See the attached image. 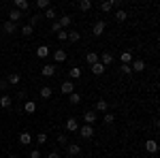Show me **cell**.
Wrapping results in <instances>:
<instances>
[{
	"instance_id": "6da1fadb",
	"label": "cell",
	"mask_w": 160,
	"mask_h": 158,
	"mask_svg": "<svg viewBox=\"0 0 160 158\" xmlns=\"http://www.w3.org/2000/svg\"><path fill=\"white\" fill-rule=\"evenodd\" d=\"M17 139H19V143H22V145H30V143L34 141V135L30 133V130H24V133H19Z\"/></svg>"
},
{
	"instance_id": "7a4b0ae2",
	"label": "cell",
	"mask_w": 160,
	"mask_h": 158,
	"mask_svg": "<svg viewBox=\"0 0 160 158\" xmlns=\"http://www.w3.org/2000/svg\"><path fill=\"white\" fill-rule=\"evenodd\" d=\"M60 90H62V94H73L75 92V84L71 81V79H66V81H62Z\"/></svg>"
},
{
	"instance_id": "3957f363",
	"label": "cell",
	"mask_w": 160,
	"mask_h": 158,
	"mask_svg": "<svg viewBox=\"0 0 160 158\" xmlns=\"http://www.w3.org/2000/svg\"><path fill=\"white\" fill-rule=\"evenodd\" d=\"M66 130H68V133H77V130H79V120H77V118H68V120H66Z\"/></svg>"
},
{
	"instance_id": "277c9868",
	"label": "cell",
	"mask_w": 160,
	"mask_h": 158,
	"mask_svg": "<svg viewBox=\"0 0 160 158\" xmlns=\"http://www.w3.org/2000/svg\"><path fill=\"white\" fill-rule=\"evenodd\" d=\"M98 58H100L98 62L102 64V66H105V69H107V66H109L111 62H113V54H109V51H102V54H100Z\"/></svg>"
},
{
	"instance_id": "5b68a950",
	"label": "cell",
	"mask_w": 160,
	"mask_h": 158,
	"mask_svg": "<svg viewBox=\"0 0 160 158\" xmlns=\"http://www.w3.org/2000/svg\"><path fill=\"white\" fill-rule=\"evenodd\" d=\"M66 154H68V156H79V154H81V145H79V143H68Z\"/></svg>"
},
{
	"instance_id": "8992f818",
	"label": "cell",
	"mask_w": 160,
	"mask_h": 158,
	"mask_svg": "<svg viewBox=\"0 0 160 158\" xmlns=\"http://www.w3.org/2000/svg\"><path fill=\"white\" fill-rule=\"evenodd\" d=\"M105 22L102 19H98L96 24H94V28H92V32H94V37H102V32H105Z\"/></svg>"
},
{
	"instance_id": "52a82bcc",
	"label": "cell",
	"mask_w": 160,
	"mask_h": 158,
	"mask_svg": "<svg viewBox=\"0 0 160 158\" xmlns=\"http://www.w3.org/2000/svg\"><path fill=\"white\" fill-rule=\"evenodd\" d=\"M79 135H81L83 139H92V137H94V128L86 124V126H81V128H79Z\"/></svg>"
},
{
	"instance_id": "ba28073f",
	"label": "cell",
	"mask_w": 160,
	"mask_h": 158,
	"mask_svg": "<svg viewBox=\"0 0 160 158\" xmlns=\"http://www.w3.org/2000/svg\"><path fill=\"white\" fill-rule=\"evenodd\" d=\"M130 69H132V73H141V71H145V62L143 60H132L130 62Z\"/></svg>"
},
{
	"instance_id": "9c48e42d",
	"label": "cell",
	"mask_w": 160,
	"mask_h": 158,
	"mask_svg": "<svg viewBox=\"0 0 160 158\" xmlns=\"http://www.w3.org/2000/svg\"><path fill=\"white\" fill-rule=\"evenodd\" d=\"M41 75H43V77H53V75H56V66H53V64H45V66L41 69Z\"/></svg>"
},
{
	"instance_id": "30bf717a",
	"label": "cell",
	"mask_w": 160,
	"mask_h": 158,
	"mask_svg": "<svg viewBox=\"0 0 160 158\" xmlns=\"http://www.w3.org/2000/svg\"><path fill=\"white\" fill-rule=\"evenodd\" d=\"M83 122H86L88 126H92V124H94V122H96V111H86V113H83Z\"/></svg>"
},
{
	"instance_id": "8fae6325",
	"label": "cell",
	"mask_w": 160,
	"mask_h": 158,
	"mask_svg": "<svg viewBox=\"0 0 160 158\" xmlns=\"http://www.w3.org/2000/svg\"><path fill=\"white\" fill-rule=\"evenodd\" d=\"M120 4V0H107V2H102L100 4V11H105V13H109L113 7H118Z\"/></svg>"
},
{
	"instance_id": "7c38bea8",
	"label": "cell",
	"mask_w": 160,
	"mask_h": 158,
	"mask_svg": "<svg viewBox=\"0 0 160 158\" xmlns=\"http://www.w3.org/2000/svg\"><path fill=\"white\" fill-rule=\"evenodd\" d=\"M58 24H60V28H62V30H66L68 26L73 24V17H71V15H62L60 19H58Z\"/></svg>"
},
{
	"instance_id": "4fadbf2b",
	"label": "cell",
	"mask_w": 160,
	"mask_h": 158,
	"mask_svg": "<svg viewBox=\"0 0 160 158\" xmlns=\"http://www.w3.org/2000/svg\"><path fill=\"white\" fill-rule=\"evenodd\" d=\"M90 71L96 75V77H100V75H105V71H107V69H105L100 62H96V64H92V66H90Z\"/></svg>"
},
{
	"instance_id": "5bb4252c",
	"label": "cell",
	"mask_w": 160,
	"mask_h": 158,
	"mask_svg": "<svg viewBox=\"0 0 160 158\" xmlns=\"http://www.w3.org/2000/svg\"><path fill=\"white\" fill-rule=\"evenodd\" d=\"M38 94H41V98H45V100H49V98H51V94H53V90H51V85H43Z\"/></svg>"
},
{
	"instance_id": "9a60e30c",
	"label": "cell",
	"mask_w": 160,
	"mask_h": 158,
	"mask_svg": "<svg viewBox=\"0 0 160 158\" xmlns=\"http://www.w3.org/2000/svg\"><path fill=\"white\" fill-rule=\"evenodd\" d=\"M145 150H148L149 154H156V152H158V143H156L154 139H148V141H145Z\"/></svg>"
},
{
	"instance_id": "2e32d148",
	"label": "cell",
	"mask_w": 160,
	"mask_h": 158,
	"mask_svg": "<svg viewBox=\"0 0 160 158\" xmlns=\"http://www.w3.org/2000/svg\"><path fill=\"white\" fill-rule=\"evenodd\" d=\"M15 7H17V11H30V2L28 0H15Z\"/></svg>"
},
{
	"instance_id": "e0dca14e",
	"label": "cell",
	"mask_w": 160,
	"mask_h": 158,
	"mask_svg": "<svg viewBox=\"0 0 160 158\" xmlns=\"http://www.w3.org/2000/svg\"><path fill=\"white\" fill-rule=\"evenodd\" d=\"M11 105H13V100H11L9 94H2V96H0V107H2V109H9Z\"/></svg>"
},
{
	"instance_id": "ac0fdd59",
	"label": "cell",
	"mask_w": 160,
	"mask_h": 158,
	"mask_svg": "<svg viewBox=\"0 0 160 158\" xmlns=\"http://www.w3.org/2000/svg\"><path fill=\"white\" fill-rule=\"evenodd\" d=\"M49 54H51V49L47 47V45H41V47L37 49V58H47Z\"/></svg>"
},
{
	"instance_id": "d6986e66",
	"label": "cell",
	"mask_w": 160,
	"mask_h": 158,
	"mask_svg": "<svg viewBox=\"0 0 160 158\" xmlns=\"http://www.w3.org/2000/svg\"><path fill=\"white\" fill-rule=\"evenodd\" d=\"M19 81H22V77H19V73H11L9 77H7V84H9V85H17Z\"/></svg>"
},
{
	"instance_id": "ffe728a7",
	"label": "cell",
	"mask_w": 160,
	"mask_h": 158,
	"mask_svg": "<svg viewBox=\"0 0 160 158\" xmlns=\"http://www.w3.org/2000/svg\"><path fill=\"white\" fill-rule=\"evenodd\" d=\"M86 62L90 64V66H92V64H96V62H98V54H96V51H88Z\"/></svg>"
},
{
	"instance_id": "44dd1931",
	"label": "cell",
	"mask_w": 160,
	"mask_h": 158,
	"mask_svg": "<svg viewBox=\"0 0 160 158\" xmlns=\"http://www.w3.org/2000/svg\"><path fill=\"white\" fill-rule=\"evenodd\" d=\"M96 111H102V113H107V111H109V103H107L105 98H100L98 103H96Z\"/></svg>"
},
{
	"instance_id": "7402d4cb",
	"label": "cell",
	"mask_w": 160,
	"mask_h": 158,
	"mask_svg": "<svg viewBox=\"0 0 160 158\" xmlns=\"http://www.w3.org/2000/svg\"><path fill=\"white\" fill-rule=\"evenodd\" d=\"M53 60H56V62H64V60H66V51H64V49L53 51Z\"/></svg>"
},
{
	"instance_id": "603a6c76",
	"label": "cell",
	"mask_w": 160,
	"mask_h": 158,
	"mask_svg": "<svg viewBox=\"0 0 160 158\" xmlns=\"http://www.w3.org/2000/svg\"><path fill=\"white\" fill-rule=\"evenodd\" d=\"M24 111H26V113H34V111H37V103H34V100L24 103Z\"/></svg>"
},
{
	"instance_id": "cb8c5ba5",
	"label": "cell",
	"mask_w": 160,
	"mask_h": 158,
	"mask_svg": "<svg viewBox=\"0 0 160 158\" xmlns=\"http://www.w3.org/2000/svg\"><path fill=\"white\" fill-rule=\"evenodd\" d=\"M2 28H4V32H7V34H13V32H17V26L13 24V22H4V26H2Z\"/></svg>"
},
{
	"instance_id": "d4e9b609",
	"label": "cell",
	"mask_w": 160,
	"mask_h": 158,
	"mask_svg": "<svg viewBox=\"0 0 160 158\" xmlns=\"http://www.w3.org/2000/svg\"><path fill=\"white\" fill-rule=\"evenodd\" d=\"M120 60H122V64H130L132 62V51H122Z\"/></svg>"
},
{
	"instance_id": "484cf974",
	"label": "cell",
	"mask_w": 160,
	"mask_h": 158,
	"mask_svg": "<svg viewBox=\"0 0 160 158\" xmlns=\"http://www.w3.org/2000/svg\"><path fill=\"white\" fill-rule=\"evenodd\" d=\"M68 103H71V105H79V103H81V94H77V92L68 94Z\"/></svg>"
},
{
	"instance_id": "4316f807",
	"label": "cell",
	"mask_w": 160,
	"mask_h": 158,
	"mask_svg": "<svg viewBox=\"0 0 160 158\" xmlns=\"http://www.w3.org/2000/svg\"><path fill=\"white\" fill-rule=\"evenodd\" d=\"M19 19H22V13L17 11V9L9 13V22H13V24H15V22H19Z\"/></svg>"
},
{
	"instance_id": "83f0119b",
	"label": "cell",
	"mask_w": 160,
	"mask_h": 158,
	"mask_svg": "<svg viewBox=\"0 0 160 158\" xmlns=\"http://www.w3.org/2000/svg\"><path fill=\"white\" fill-rule=\"evenodd\" d=\"M90 9H92L90 0H79V11H90Z\"/></svg>"
},
{
	"instance_id": "f1b7e54d",
	"label": "cell",
	"mask_w": 160,
	"mask_h": 158,
	"mask_svg": "<svg viewBox=\"0 0 160 158\" xmlns=\"http://www.w3.org/2000/svg\"><path fill=\"white\" fill-rule=\"evenodd\" d=\"M126 17H128V13H126V11H122V9L115 11V22H126Z\"/></svg>"
},
{
	"instance_id": "f546056e",
	"label": "cell",
	"mask_w": 160,
	"mask_h": 158,
	"mask_svg": "<svg viewBox=\"0 0 160 158\" xmlns=\"http://www.w3.org/2000/svg\"><path fill=\"white\" fill-rule=\"evenodd\" d=\"M79 38H81V34H79L77 30H71V32H68V41H71V43H77Z\"/></svg>"
},
{
	"instance_id": "4dcf8cb0",
	"label": "cell",
	"mask_w": 160,
	"mask_h": 158,
	"mask_svg": "<svg viewBox=\"0 0 160 158\" xmlns=\"http://www.w3.org/2000/svg\"><path fill=\"white\" fill-rule=\"evenodd\" d=\"M32 32H34V28H32V26L28 24V26H24V28H22V34H24V37H32Z\"/></svg>"
},
{
	"instance_id": "1f68e13d",
	"label": "cell",
	"mask_w": 160,
	"mask_h": 158,
	"mask_svg": "<svg viewBox=\"0 0 160 158\" xmlns=\"http://www.w3.org/2000/svg\"><path fill=\"white\" fill-rule=\"evenodd\" d=\"M56 15H58V13H56V9H47V11H45V15H43V17H45V19H56Z\"/></svg>"
},
{
	"instance_id": "d6a6232c",
	"label": "cell",
	"mask_w": 160,
	"mask_h": 158,
	"mask_svg": "<svg viewBox=\"0 0 160 158\" xmlns=\"http://www.w3.org/2000/svg\"><path fill=\"white\" fill-rule=\"evenodd\" d=\"M56 37H58V41H60V43H64V41H68V32H66V30H60Z\"/></svg>"
},
{
	"instance_id": "836d02e7",
	"label": "cell",
	"mask_w": 160,
	"mask_h": 158,
	"mask_svg": "<svg viewBox=\"0 0 160 158\" xmlns=\"http://www.w3.org/2000/svg\"><path fill=\"white\" fill-rule=\"evenodd\" d=\"M68 75H71V79H79L81 77V69H71Z\"/></svg>"
},
{
	"instance_id": "e575fe53",
	"label": "cell",
	"mask_w": 160,
	"mask_h": 158,
	"mask_svg": "<svg viewBox=\"0 0 160 158\" xmlns=\"http://www.w3.org/2000/svg\"><path fill=\"white\" fill-rule=\"evenodd\" d=\"M45 141H47V135H45V133H38L37 135V143H38V145H45Z\"/></svg>"
},
{
	"instance_id": "d590c367",
	"label": "cell",
	"mask_w": 160,
	"mask_h": 158,
	"mask_svg": "<svg viewBox=\"0 0 160 158\" xmlns=\"http://www.w3.org/2000/svg\"><path fill=\"white\" fill-rule=\"evenodd\" d=\"M37 7H38V9H43V11H47V9H49V0H38Z\"/></svg>"
},
{
	"instance_id": "8d00e7d4",
	"label": "cell",
	"mask_w": 160,
	"mask_h": 158,
	"mask_svg": "<svg viewBox=\"0 0 160 158\" xmlns=\"http://www.w3.org/2000/svg\"><path fill=\"white\" fill-rule=\"evenodd\" d=\"M41 19H43V15H32V17H30V26L34 28V26H37L38 22H41Z\"/></svg>"
},
{
	"instance_id": "74e56055",
	"label": "cell",
	"mask_w": 160,
	"mask_h": 158,
	"mask_svg": "<svg viewBox=\"0 0 160 158\" xmlns=\"http://www.w3.org/2000/svg\"><path fill=\"white\" fill-rule=\"evenodd\" d=\"M113 120H115V118H113V113H109V111H107V113H105V118H102L105 124H113Z\"/></svg>"
},
{
	"instance_id": "f35d334b",
	"label": "cell",
	"mask_w": 160,
	"mask_h": 158,
	"mask_svg": "<svg viewBox=\"0 0 160 158\" xmlns=\"http://www.w3.org/2000/svg\"><path fill=\"white\" fill-rule=\"evenodd\" d=\"M120 71H122L124 75H130V73H132V69H130V64H122V66H120Z\"/></svg>"
},
{
	"instance_id": "ab89813d",
	"label": "cell",
	"mask_w": 160,
	"mask_h": 158,
	"mask_svg": "<svg viewBox=\"0 0 160 158\" xmlns=\"http://www.w3.org/2000/svg\"><path fill=\"white\" fill-rule=\"evenodd\" d=\"M58 143H60V145H68V137H66V135H60V137H58Z\"/></svg>"
},
{
	"instance_id": "60d3db41",
	"label": "cell",
	"mask_w": 160,
	"mask_h": 158,
	"mask_svg": "<svg viewBox=\"0 0 160 158\" xmlns=\"http://www.w3.org/2000/svg\"><path fill=\"white\" fill-rule=\"evenodd\" d=\"M41 156H43V154H41L38 150H32V152H30V158H41Z\"/></svg>"
},
{
	"instance_id": "b9f144b4",
	"label": "cell",
	"mask_w": 160,
	"mask_h": 158,
	"mask_svg": "<svg viewBox=\"0 0 160 158\" xmlns=\"http://www.w3.org/2000/svg\"><path fill=\"white\" fill-rule=\"evenodd\" d=\"M47 158H62V154H60V152H49Z\"/></svg>"
},
{
	"instance_id": "7bdbcfd3",
	"label": "cell",
	"mask_w": 160,
	"mask_h": 158,
	"mask_svg": "<svg viewBox=\"0 0 160 158\" xmlns=\"http://www.w3.org/2000/svg\"><path fill=\"white\" fill-rule=\"evenodd\" d=\"M51 30H53V32H60L62 28H60V24H58V22H53V24H51Z\"/></svg>"
},
{
	"instance_id": "ee69618b",
	"label": "cell",
	"mask_w": 160,
	"mask_h": 158,
	"mask_svg": "<svg viewBox=\"0 0 160 158\" xmlns=\"http://www.w3.org/2000/svg\"><path fill=\"white\" fill-rule=\"evenodd\" d=\"M7 88H9V84H7V79H2V81H0V90H7Z\"/></svg>"
},
{
	"instance_id": "f6af8a7d",
	"label": "cell",
	"mask_w": 160,
	"mask_h": 158,
	"mask_svg": "<svg viewBox=\"0 0 160 158\" xmlns=\"http://www.w3.org/2000/svg\"><path fill=\"white\" fill-rule=\"evenodd\" d=\"M9 158H19V156H17V154H9Z\"/></svg>"
}]
</instances>
